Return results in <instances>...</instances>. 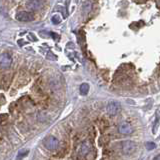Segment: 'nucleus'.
<instances>
[{"label":"nucleus","instance_id":"20e7f679","mask_svg":"<svg viewBox=\"0 0 160 160\" xmlns=\"http://www.w3.org/2000/svg\"><path fill=\"white\" fill-rule=\"evenodd\" d=\"M16 19L20 22H30V21L34 20V15L30 12H18L16 14Z\"/></svg>","mask_w":160,"mask_h":160},{"label":"nucleus","instance_id":"1a4fd4ad","mask_svg":"<svg viewBox=\"0 0 160 160\" xmlns=\"http://www.w3.org/2000/svg\"><path fill=\"white\" fill-rule=\"evenodd\" d=\"M92 8V3L89 1V0H85L83 2V5H82V9H83V12L85 14H87V13L90 12V10H91Z\"/></svg>","mask_w":160,"mask_h":160},{"label":"nucleus","instance_id":"0eeeda50","mask_svg":"<svg viewBox=\"0 0 160 160\" xmlns=\"http://www.w3.org/2000/svg\"><path fill=\"white\" fill-rule=\"evenodd\" d=\"M118 131L123 135H128V134H131L133 129H132V126L128 123V122H122L118 126Z\"/></svg>","mask_w":160,"mask_h":160},{"label":"nucleus","instance_id":"9b49d317","mask_svg":"<svg viewBox=\"0 0 160 160\" xmlns=\"http://www.w3.org/2000/svg\"><path fill=\"white\" fill-rule=\"evenodd\" d=\"M145 146H146V148H147L148 150H153V149L156 147L155 143H153V142H147Z\"/></svg>","mask_w":160,"mask_h":160},{"label":"nucleus","instance_id":"9d476101","mask_svg":"<svg viewBox=\"0 0 160 160\" xmlns=\"http://www.w3.org/2000/svg\"><path fill=\"white\" fill-rule=\"evenodd\" d=\"M79 91L81 95H86L89 91V84L88 83H82L79 87Z\"/></svg>","mask_w":160,"mask_h":160},{"label":"nucleus","instance_id":"f8f14e48","mask_svg":"<svg viewBox=\"0 0 160 160\" xmlns=\"http://www.w3.org/2000/svg\"><path fill=\"white\" fill-rule=\"evenodd\" d=\"M27 154H28V150L23 151V154H22V151H20V152H19V154H18V156H17V159H18V160L21 159V157H22V158H23V157H24V156H26V155H27Z\"/></svg>","mask_w":160,"mask_h":160},{"label":"nucleus","instance_id":"7ed1b4c3","mask_svg":"<svg viewBox=\"0 0 160 160\" xmlns=\"http://www.w3.org/2000/svg\"><path fill=\"white\" fill-rule=\"evenodd\" d=\"M106 110H107V113L109 115H116L121 110V105L118 102H116V101H110L107 104Z\"/></svg>","mask_w":160,"mask_h":160},{"label":"nucleus","instance_id":"6e6552de","mask_svg":"<svg viewBox=\"0 0 160 160\" xmlns=\"http://www.w3.org/2000/svg\"><path fill=\"white\" fill-rule=\"evenodd\" d=\"M26 6L30 11H36L41 8L42 6V1L41 0H28Z\"/></svg>","mask_w":160,"mask_h":160},{"label":"nucleus","instance_id":"39448f33","mask_svg":"<svg viewBox=\"0 0 160 160\" xmlns=\"http://www.w3.org/2000/svg\"><path fill=\"white\" fill-rule=\"evenodd\" d=\"M12 64V58L11 56L7 53H2L0 54V67L1 68H8Z\"/></svg>","mask_w":160,"mask_h":160},{"label":"nucleus","instance_id":"f03ea898","mask_svg":"<svg viewBox=\"0 0 160 160\" xmlns=\"http://www.w3.org/2000/svg\"><path fill=\"white\" fill-rule=\"evenodd\" d=\"M121 149H122V152H123L124 154L129 155V154H132L135 152L136 144H135V142H133V141L125 140L121 143Z\"/></svg>","mask_w":160,"mask_h":160},{"label":"nucleus","instance_id":"ddd939ff","mask_svg":"<svg viewBox=\"0 0 160 160\" xmlns=\"http://www.w3.org/2000/svg\"><path fill=\"white\" fill-rule=\"evenodd\" d=\"M154 160H160V154H159V155H157L155 158H154Z\"/></svg>","mask_w":160,"mask_h":160},{"label":"nucleus","instance_id":"f257e3e1","mask_svg":"<svg viewBox=\"0 0 160 160\" xmlns=\"http://www.w3.org/2000/svg\"><path fill=\"white\" fill-rule=\"evenodd\" d=\"M43 144L45 148H47L48 150H56L59 146V141L54 136H48L43 140Z\"/></svg>","mask_w":160,"mask_h":160},{"label":"nucleus","instance_id":"423d86ee","mask_svg":"<svg viewBox=\"0 0 160 160\" xmlns=\"http://www.w3.org/2000/svg\"><path fill=\"white\" fill-rule=\"evenodd\" d=\"M90 150H91V143L89 141H83L80 144L79 147V155L82 157H85L89 154Z\"/></svg>","mask_w":160,"mask_h":160}]
</instances>
